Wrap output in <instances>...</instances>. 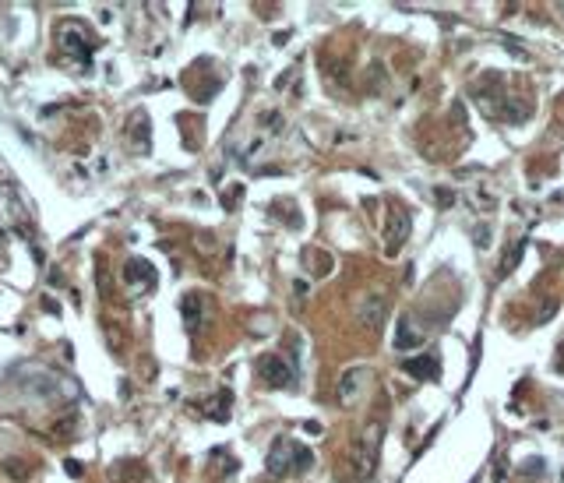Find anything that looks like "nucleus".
Listing matches in <instances>:
<instances>
[{
    "label": "nucleus",
    "instance_id": "f257e3e1",
    "mask_svg": "<svg viewBox=\"0 0 564 483\" xmlns=\"http://www.w3.org/2000/svg\"><path fill=\"white\" fill-rule=\"evenodd\" d=\"M377 448H381V424H367L360 434L353 438L346 462H349V473H353L356 483H364V480L374 473V466H377Z\"/></svg>",
    "mask_w": 564,
    "mask_h": 483
},
{
    "label": "nucleus",
    "instance_id": "f03ea898",
    "mask_svg": "<svg viewBox=\"0 0 564 483\" xmlns=\"http://www.w3.org/2000/svg\"><path fill=\"white\" fill-rule=\"evenodd\" d=\"M311 451L304 448V444H293L289 438H275L272 441V451H269V473L272 476H286V473H304V469H311Z\"/></svg>",
    "mask_w": 564,
    "mask_h": 483
},
{
    "label": "nucleus",
    "instance_id": "7ed1b4c3",
    "mask_svg": "<svg viewBox=\"0 0 564 483\" xmlns=\"http://www.w3.org/2000/svg\"><path fill=\"white\" fill-rule=\"evenodd\" d=\"M374 384V367L367 364H356V367H346L335 381V402L339 406H356L364 395H367V388Z\"/></svg>",
    "mask_w": 564,
    "mask_h": 483
},
{
    "label": "nucleus",
    "instance_id": "20e7f679",
    "mask_svg": "<svg viewBox=\"0 0 564 483\" xmlns=\"http://www.w3.org/2000/svg\"><path fill=\"white\" fill-rule=\"evenodd\" d=\"M254 367H258L261 381L272 384V388H289L293 384V367L286 364L282 356H275V353H261Z\"/></svg>",
    "mask_w": 564,
    "mask_h": 483
},
{
    "label": "nucleus",
    "instance_id": "39448f33",
    "mask_svg": "<svg viewBox=\"0 0 564 483\" xmlns=\"http://www.w3.org/2000/svg\"><path fill=\"white\" fill-rule=\"evenodd\" d=\"M384 314H388V293L384 289H374V293H367L364 296V304H360V321L367 325V328H381V321H384Z\"/></svg>",
    "mask_w": 564,
    "mask_h": 483
},
{
    "label": "nucleus",
    "instance_id": "423d86ee",
    "mask_svg": "<svg viewBox=\"0 0 564 483\" xmlns=\"http://www.w3.org/2000/svg\"><path fill=\"white\" fill-rule=\"evenodd\" d=\"M124 279H127L131 286L145 282V289H152V286H156V268H152V261H145V258H131V261L124 265Z\"/></svg>",
    "mask_w": 564,
    "mask_h": 483
},
{
    "label": "nucleus",
    "instance_id": "0eeeda50",
    "mask_svg": "<svg viewBox=\"0 0 564 483\" xmlns=\"http://www.w3.org/2000/svg\"><path fill=\"white\" fill-rule=\"evenodd\" d=\"M417 346H424V331L412 325V318H402L399 321V328H395V349L402 353H409V349H417Z\"/></svg>",
    "mask_w": 564,
    "mask_h": 483
},
{
    "label": "nucleus",
    "instance_id": "6e6552de",
    "mask_svg": "<svg viewBox=\"0 0 564 483\" xmlns=\"http://www.w3.org/2000/svg\"><path fill=\"white\" fill-rule=\"evenodd\" d=\"M402 371L406 374H412V378H420V381H427V378H434L437 381V360H430V356H412V360H406L402 364Z\"/></svg>",
    "mask_w": 564,
    "mask_h": 483
},
{
    "label": "nucleus",
    "instance_id": "1a4fd4ad",
    "mask_svg": "<svg viewBox=\"0 0 564 483\" xmlns=\"http://www.w3.org/2000/svg\"><path fill=\"white\" fill-rule=\"evenodd\" d=\"M388 233H392V240H388V254H395V251H399V240H406V233H409V216L402 212V208H392Z\"/></svg>",
    "mask_w": 564,
    "mask_h": 483
},
{
    "label": "nucleus",
    "instance_id": "9d476101",
    "mask_svg": "<svg viewBox=\"0 0 564 483\" xmlns=\"http://www.w3.org/2000/svg\"><path fill=\"white\" fill-rule=\"evenodd\" d=\"M180 311H184V325H187V331H194L198 321H201V296H198V293H187V296L180 300Z\"/></svg>",
    "mask_w": 564,
    "mask_h": 483
},
{
    "label": "nucleus",
    "instance_id": "9b49d317",
    "mask_svg": "<svg viewBox=\"0 0 564 483\" xmlns=\"http://www.w3.org/2000/svg\"><path fill=\"white\" fill-rule=\"evenodd\" d=\"M61 50H64V53H74V56H78V64H85V68H88V60H92V50L85 46V39L67 36V32L61 36Z\"/></svg>",
    "mask_w": 564,
    "mask_h": 483
},
{
    "label": "nucleus",
    "instance_id": "f8f14e48",
    "mask_svg": "<svg viewBox=\"0 0 564 483\" xmlns=\"http://www.w3.org/2000/svg\"><path fill=\"white\" fill-rule=\"evenodd\" d=\"M209 416H212V420H226V416H229V391H219V395H216V406L209 409Z\"/></svg>",
    "mask_w": 564,
    "mask_h": 483
},
{
    "label": "nucleus",
    "instance_id": "ddd939ff",
    "mask_svg": "<svg viewBox=\"0 0 564 483\" xmlns=\"http://www.w3.org/2000/svg\"><path fill=\"white\" fill-rule=\"evenodd\" d=\"M74 424H78V416H67V420H61V424H53V434H61V438H64V434H71Z\"/></svg>",
    "mask_w": 564,
    "mask_h": 483
},
{
    "label": "nucleus",
    "instance_id": "4468645a",
    "mask_svg": "<svg viewBox=\"0 0 564 483\" xmlns=\"http://www.w3.org/2000/svg\"><path fill=\"white\" fill-rule=\"evenodd\" d=\"M4 469H8L14 480H25V476H28V469H25V466H18V462H11V459L4 462Z\"/></svg>",
    "mask_w": 564,
    "mask_h": 483
},
{
    "label": "nucleus",
    "instance_id": "2eb2a0df",
    "mask_svg": "<svg viewBox=\"0 0 564 483\" xmlns=\"http://www.w3.org/2000/svg\"><path fill=\"white\" fill-rule=\"evenodd\" d=\"M437 201H441V208H448V205L455 201V194H452V191H444V187H437Z\"/></svg>",
    "mask_w": 564,
    "mask_h": 483
},
{
    "label": "nucleus",
    "instance_id": "dca6fc26",
    "mask_svg": "<svg viewBox=\"0 0 564 483\" xmlns=\"http://www.w3.org/2000/svg\"><path fill=\"white\" fill-rule=\"evenodd\" d=\"M293 289H296V296H300V300L307 296V282H304V279H296V282H293Z\"/></svg>",
    "mask_w": 564,
    "mask_h": 483
},
{
    "label": "nucleus",
    "instance_id": "f3484780",
    "mask_svg": "<svg viewBox=\"0 0 564 483\" xmlns=\"http://www.w3.org/2000/svg\"><path fill=\"white\" fill-rule=\"evenodd\" d=\"M561 8H564V4H561Z\"/></svg>",
    "mask_w": 564,
    "mask_h": 483
}]
</instances>
